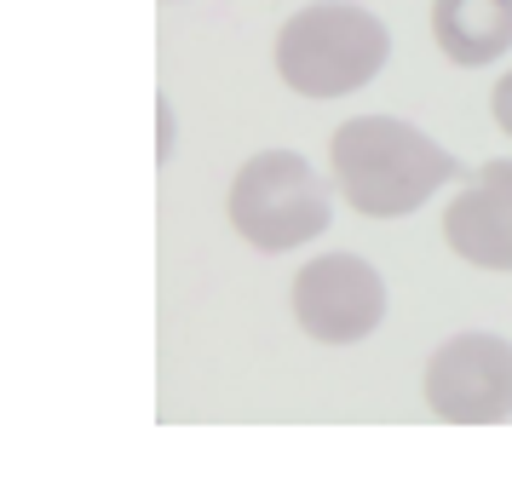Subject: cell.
<instances>
[{"instance_id":"obj_7","label":"cell","mask_w":512,"mask_h":483,"mask_svg":"<svg viewBox=\"0 0 512 483\" xmlns=\"http://www.w3.org/2000/svg\"><path fill=\"white\" fill-rule=\"evenodd\" d=\"M432 41L449 64L484 69L512 52V0H432Z\"/></svg>"},{"instance_id":"obj_5","label":"cell","mask_w":512,"mask_h":483,"mask_svg":"<svg viewBox=\"0 0 512 483\" xmlns=\"http://www.w3.org/2000/svg\"><path fill=\"white\" fill-rule=\"evenodd\" d=\"M426 409L449 426H501L512 420V340L455 334L426 357Z\"/></svg>"},{"instance_id":"obj_1","label":"cell","mask_w":512,"mask_h":483,"mask_svg":"<svg viewBox=\"0 0 512 483\" xmlns=\"http://www.w3.org/2000/svg\"><path fill=\"white\" fill-rule=\"evenodd\" d=\"M328 161H334V184H340L346 207H357L363 219H403L461 173V161L438 138L397 115L340 121L328 138Z\"/></svg>"},{"instance_id":"obj_2","label":"cell","mask_w":512,"mask_h":483,"mask_svg":"<svg viewBox=\"0 0 512 483\" xmlns=\"http://www.w3.org/2000/svg\"><path fill=\"white\" fill-rule=\"evenodd\" d=\"M392 58V35L357 0H311L277 29V75L300 98L363 92Z\"/></svg>"},{"instance_id":"obj_4","label":"cell","mask_w":512,"mask_h":483,"mask_svg":"<svg viewBox=\"0 0 512 483\" xmlns=\"http://www.w3.org/2000/svg\"><path fill=\"white\" fill-rule=\"evenodd\" d=\"M288 305L317 345H357L386 322V276L363 253H317L294 271Z\"/></svg>"},{"instance_id":"obj_3","label":"cell","mask_w":512,"mask_h":483,"mask_svg":"<svg viewBox=\"0 0 512 483\" xmlns=\"http://www.w3.org/2000/svg\"><path fill=\"white\" fill-rule=\"evenodd\" d=\"M225 213L248 248L294 253L334 225V196L300 150H259L236 167Z\"/></svg>"},{"instance_id":"obj_6","label":"cell","mask_w":512,"mask_h":483,"mask_svg":"<svg viewBox=\"0 0 512 483\" xmlns=\"http://www.w3.org/2000/svg\"><path fill=\"white\" fill-rule=\"evenodd\" d=\"M443 242L478 271H512V161H484L443 207Z\"/></svg>"},{"instance_id":"obj_8","label":"cell","mask_w":512,"mask_h":483,"mask_svg":"<svg viewBox=\"0 0 512 483\" xmlns=\"http://www.w3.org/2000/svg\"><path fill=\"white\" fill-rule=\"evenodd\" d=\"M489 115H495V127L512 138V69L495 81V92H489Z\"/></svg>"}]
</instances>
